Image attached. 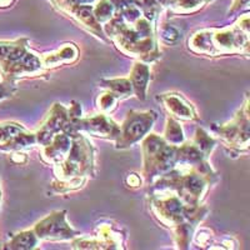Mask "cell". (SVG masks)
<instances>
[{
  "label": "cell",
  "mask_w": 250,
  "mask_h": 250,
  "mask_svg": "<svg viewBox=\"0 0 250 250\" xmlns=\"http://www.w3.org/2000/svg\"><path fill=\"white\" fill-rule=\"evenodd\" d=\"M26 43V39L0 42V71L8 84L15 78L35 74L43 69V62L28 50Z\"/></svg>",
  "instance_id": "obj_1"
},
{
  "label": "cell",
  "mask_w": 250,
  "mask_h": 250,
  "mask_svg": "<svg viewBox=\"0 0 250 250\" xmlns=\"http://www.w3.org/2000/svg\"><path fill=\"white\" fill-rule=\"evenodd\" d=\"M24 130L25 128L18 123H0V145H3Z\"/></svg>",
  "instance_id": "obj_13"
},
{
  "label": "cell",
  "mask_w": 250,
  "mask_h": 250,
  "mask_svg": "<svg viewBox=\"0 0 250 250\" xmlns=\"http://www.w3.org/2000/svg\"><path fill=\"white\" fill-rule=\"evenodd\" d=\"M88 140L79 134L73 135L71 146L68 154L62 160V173L64 179H70L73 176H84L91 173L93 168V148Z\"/></svg>",
  "instance_id": "obj_2"
},
{
  "label": "cell",
  "mask_w": 250,
  "mask_h": 250,
  "mask_svg": "<svg viewBox=\"0 0 250 250\" xmlns=\"http://www.w3.org/2000/svg\"><path fill=\"white\" fill-rule=\"evenodd\" d=\"M165 140L171 143V145H178L184 140L182 126L174 119H168V125L165 130Z\"/></svg>",
  "instance_id": "obj_12"
},
{
  "label": "cell",
  "mask_w": 250,
  "mask_h": 250,
  "mask_svg": "<svg viewBox=\"0 0 250 250\" xmlns=\"http://www.w3.org/2000/svg\"><path fill=\"white\" fill-rule=\"evenodd\" d=\"M155 119L156 114L154 111H130L120 128V135L117 139V148H128L134 143L139 142L150 130Z\"/></svg>",
  "instance_id": "obj_4"
},
{
  "label": "cell",
  "mask_w": 250,
  "mask_h": 250,
  "mask_svg": "<svg viewBox=\"0 0 250 250\" xmlns=\"http://www.w3.org/2000/svg\"><path fill=\"white\" fill-rule=\"evenodd\" d=\"M65 211H55L38 223L34 233L38 239L50 240H68L79 233L74 231L65 220Z\"/></svg>",
  "instance_id": "obj_5"
},
{
  "label": "cell",
  "mask_w": 250,
  "mask_h": 250,
  "mask_svg": "<svg viewBox=\"0 0 250 250\" xmlns=\"http://www.w3.org/2000/svg\"><path fill=\"white\" fill-rule=\"evenodd\" d=\"M0 200H1V191H0Z\"/></svg>",
  "instance_id": "obj_16"
},
{
  "label": "cell",
  "mask_w": 250,
  "mask_h": 250,
  "mask_svg": "<svg viewBox=\"0 0 250 250\" xmlns=\"http://www.w3.org/2000/svg\"><path fill=\"white\" fill-rule=\"evenodd\" d=\"M77 130H85L97 137L118 139L120 135V128L115 123L111 122L105 115H98L90 119H78Z\"/></svg>",
  "instance_id": "obj_6"
},
{
  "label": "cell",
  "mask_w": 250,
  "mask_h": 250,
  "mask_svg": "<svg viewBox=\"0 0 250 250\" xmlns=\"http://www.w3.org/2000/svg\"><path fill=\"white\" fill-rule=\"evenodd\" d=\"M143 149H144L145 173L149 175L168 170L171 165L175 164L178 148L174 145L167 144L164 139L156 137L155 134H151L144 140Z\"/></svg>",
  "instance_id": "obj_3"
},
{
  "label": "cell",
  "mask_w": 250,
  "mask_h": 250,
  "mask_svg": "<svg viewBox=\"0 0 250 250\" xmlns=\"http://www.w3.org/2000/svg\"><path fill=\"white\" fill-rule=\"evenodd\" d=\"M38 238L33 230L23 231L14 236L6 245V249H33L37 245Z\"/></svg>",
  "instance_id": "obj_10"
},
{
  "label": "cell",
  "mask_w": 250,
  "mask_h": 250,
  "mask_svg": "<svg viewBox=\"0 0 250 250\" xmlns=\"http://www.w3.org/2000/svg\"><path fill=\"white\" fill-rule=\"evenodd\" d=\"M118 99H119V97H118L117 94L114 93H106L104 94L102 97V99H100V108H102V110L104 111H109V110H113V108L115 106V104H117Z\"/></svg>",
  "instance_id": "obj_14"
},
{
  "label": "cell",
  "mask_w": 250,
  "mask_h": 250,
  "mask_svg": "<svg viewBox=\"0 0 250 250\" xmlns=\"http://www.w3.org/2000/svg\"><path fill=\"white\" fill-rule=\"evenodd\" d=\"M203 0H182V1H178V3L175 4L178 8H188V9H191L194 8L195 5H199L200 3H202ZM205 1V0H204Z\"/></svg>",
  "instance_id": "obj_15"
},
{
  "label": "cell",
  "mask_w": 250,
  "mask_h": 250,
  "mask_svg": "<svg viewBox=\"0 0 250 250\" xmlns=\"http://www.w3.org/2000/svg\"><path fill=\"white\" fill-rule=\"evenodd\" d=\"M78 57V50L75 46H73V44H70V46H65L62 48V50H59L57 54H50L48 57L44 58L43 65L44 66H57L62 62H71L73 60L77 59Z\"/></svg>",
  "instance_id": "obj_9"
},
{
  "label": "cell",
  "mask_w": 250,
  "mask_h": 250,
  "mask_svg": "<svg viewBox=\"0 0 250 250\" xmlns=\"http://www.w3.org/2000/svg\"><path fill=\"white\" fill-rule=\"evenodd\" d=\"M162 100L164 102L168 110L175 117L184 120L196 119V114L193 106L187 100L183 99V97L179 94H167L162 98Z\"/></svg>",
  "instance_id": "obj_7"
},
{
  "label": "cell",
  "mask_w": 250,
  "mask_h": 250,
  "mask_svg": "<svg viewBox=\"0 0 250 250\" xmlns=\"http://www.w3.org/2000/svg\"><path fill=\"white\" fill-rule=\"evenodd\" d=\"M103 86H106L111 90V93L117 94L118 97H126L133 91L129 79H115V80H103Z\"/></svg>",
  "instance_id": "obj_11"
},
{
  "label": "cell",
  "mask_w": 250,
  "mask_h": 250,
  "mask_svg": "<svg viewBox=\"0 0 250 250\" xmlns=\"http://www.w3.org/2000/svg\"><path fill=\"white\" fill-rule=\"evenodd\" d=\"M149 79H150L149 66L145 65V64H140V62L135 64L133 71H131L130 78H129V82L133 86V91L137 94V97L139 99H145V91L148 88Z\"/></svg>",
  "instance_id": "obj_8"
}]
</instances>
